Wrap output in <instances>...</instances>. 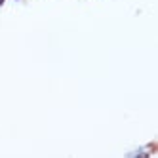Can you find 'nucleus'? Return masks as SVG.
Masks as SVG:
<instances>
[{
	"label": "nucleus",
	"mask_w": 158,
	"mask_h": 158,
	"mask_svg": "<svg viewBox=\"0 0 158 158\" xmlns=\"http://www.w3.org/2000/svg\"><path fill=\"white\" fill-rule=\"evenodd\" d=\"M149 154H151V149H149V147H139V149L128 152L126 156H128V158H147Z\"/></svg>",
	"instance_id": "obj_1"
},
{
	"label": "nucleus",
	"mask_w": 158,
	"mask_h": 158,
	"mask_svg": "<svg viewBox=\"0 0 158 158\" xmlns=\"http://www.w3.org/2000/svg\"><path fill=\"white\" fill-rule=\"evenodd\" d=\"M4 2H6V0H0V6H2V4H4Z\"/></svg>",
	"instance_id": "obj_2"
}]
</instances>
